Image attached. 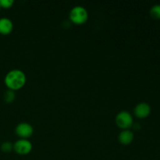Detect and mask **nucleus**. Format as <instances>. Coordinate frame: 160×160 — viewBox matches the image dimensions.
<instances>
[{
  "instance_id": "obj_1",
  "label": "nucleus",
  "mask_w": 160,
  "mask_h": 160,
  "mask_svg": "<svg viewBox=\"0 0 160 160\" xmlns=\"http://www.w3.org/2000/svg\"><path fill=\"white\" fill-rule=\"evenodd\" d=\"M26 75L22 70L15 69L8 72L4 79L6 87L12 91L19 90L24 86L26 83Z\"/></svg>"
},
{
  "instance_id": "obj_2",
  "label": "nucleus",
  "mask_w": 160,
  "mask_h": 160,
  "mask_svg": "<svg viewBox=\"0 0 160 160\" xmlns=\"http://www.w3.org/2000/svg\"><path fill=\"white\" fill-rule=\"evenodd\" d=\"M88 18L87 9L81 6L73 7L70 12V20L75 24H82Z\"/></svg>"
},
{
  "instance_id": "obj_3",
  "label": "nucleus",
  "mask_w": 160,
  "mask_h": 160,
  "mask_svg": "<svg viewBox=\"0 0 160 160\" xmlns=\"http://www.w3.org/2000/svg\"><path fill=\"white\" fill-rule=\"evenodd\" d=\"M133 117L130 112L128 111H121L117 114L116 117V123L120 128L123 130H128L131 127H132Z\"/></svg>"
},
{
  "instance_id": "obj_4",
  "label": "nucleus",
  "mask_w": 160,
  "mask_h": 160,
  "mask_svg": "<svg viewBox=\"0 0 160 160\" xmlns=\"http://www.w3.org/2000/svg\"><path fill=\"white\" fill-rule=\"evenodd\" d=\"M13 150L19 155H27L32 150V145L27 139H20L14 143Z\"/></svg>"
},
{
  "instance_id": "obj_5",
  "label": "nucleus",
  "mask_w": 160,
  "mask_h": 160,
  "mask_svg": "<svg viewBox=\"0 0 160 160\" xmlns=\"http://www.w3.org/2000/svg\"><path fill=\"white\" fill-rule=\"evenodd\" d=\"M15 132L22 139L31 137L34 133V128L28 123H20L16 127Z\"/></svg>"
},
{
  "instance_id": "obj_6",
  "label": "nucleus",
  "mask_w": 160,
  "mask_h": 160,
  "mask_svg": "<svg viewBox=\"0 0 160 160\" xmlns=\"http://www.w3.org/2000/svg\"><path fill=\"white\" fill-rule=\"evenodd\" d=\"M134 115L137 117H138V118H145V117H148L150 114V112H151V107H150V106L148 103H139V104H138L137 106H136V107L134 108Z\"/></svg>"
},
{
  "instance_id": "obj_7",
  "label": "nucleus",
  "mask_w": 160,
  "mask_h": 160,
  "mask_svg": "<svg viewBox=\"0 0 160 160\" xmlns=\"http://www.w3.org/2000/svg\"><path fill=\"white\" fill-rule=\"evenodd\" d=\"M12 28H13V24L11 20L7 17L0 18V34L4 35L10 34L12 31Z\"/></svg>"
},
{
  "instance_id": "obj_8",
  "label": "nucleus",
  "mask_w": 160,
  "mask_h": 160,
  "mask_svg": "<svg viewBox=\"0 0 160 160\" xmlns=\"http://www.w3.org/2000/svg\"><path fill=\"white\" fill-rule=\"evenodd\" d=\"M134 133L131 131L130 130H123V131L120 133L119 134V142L122 145H130L134 140Z\"/></svg>"
},
{
  "instance_id": "obj_9",
  "label": "nucleus",
  "mask_w": 160,
  "mask_h": 160,
  "mask_svg": "<svg viewBox=\"0 0 160 160\" xmlns=\"http://www.w3.org/2000/svg\"><path fill=\"white\" fill-rule=\"evenodd\" d=\"M16 95L14 91L12 90H7L3 95V99L6 103H11L15 100Z\"/></svg>"
},
{
  "instance_id": "obj_10",
  "label": "nucleus",
  "mask_w": 160,
  "mask_h": 160,
  "mask_svg": "<svg viewBox=\"0 0 160 160\" xmlns=\"http://www.w3.org/2000/svg\"><path fill=\"white\" fill-rule=\"evenodd\" d=\"M150 15L153 19L159 20L160 19V5H155L150 9Z\"/></svg>"
},
{
  "instance_id": "obj_11",
  "label": "nucleus",
  "mask_w": 160,
  "mask_h": 160,
  "mask_svg": "<svg viewBox=\"0 0 160 160\" xmlns=\"http://www.w3.org/2000/svg\"><path fill=\"white\" fill-rule=\"evenodd\" d=\"M0 148H1L2 151L4 152H9L11 150L13 149V145L9 142H5L2 143Z\"/></svg>"
},
{
  "instance_id": "obj_12",
  "label": "nucleus",
  "mask_w": 160,
  "mask_h": 160,
  "mask_svg": "<svg viewBox=\"0 0 160 160\" xmlns=\"http://www.w3.org/2000/svg\"><path fill=\"white\" fill-rule=\"evenodd\" d=\"M13 0H0V7L9 9L13 5Z\"/></svg>"
},
{
  "instance_id": "obj_13",
  "label": "nucleus",
  "mask_w": 160,
  "mask_h": 160,
  "mask_svg": "<svg viewBox=\"0 0 160 160\" xmlns=\"http://www.w3.org/2000/svg\"><path fill=\"white\" fill-rule=\"evenodd\" d=\"M0 8H1V7H0Z\"/></svg>"
}]
</instances>
